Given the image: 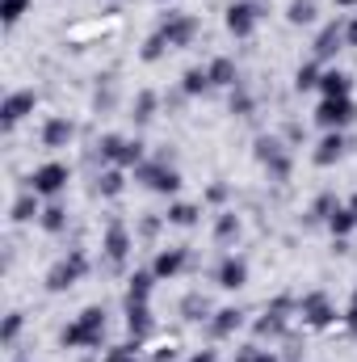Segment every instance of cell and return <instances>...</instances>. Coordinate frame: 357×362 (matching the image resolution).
<instances>
[{"instance_id": "cell-1", "label": "cell", "mask_w": 357, "mask_h": 362, "mask_svg": "<svg viewBox=\"0 0 357 362\" xmlns=\"http://www.w3.org/2000/svg\"><path fill=\"white\" fill-rule=\"evenodd\" d=\"M101 337H105V312H101V308H85V312H80V320L63 329V346H68V350L101 346Z\"/></svg>"}, {"instance_id": "cell-2", "label": "cell", "mask_w": 357, "mask_h": 362, "mask_svg": "<svg viewBox=\"0 0 357 362\" xmlns=\"http://www.w3.org/2000/svg\"><path fill=\"white\" fill-rule=\"evenodd\" d=\"M89 270V262H85V253L76 249V253H68L63 262H55L51 274H47V291H68V286H76L80 278Z\"/></svg>"}, {"instance_id": "cell-3", "label": "cell", "mask_w": 357, "mask_h": 362, "mask_svg": "<svg viewBox=\"0 0 357 362\" xmlns=\"http://www.w3.org/2000/svg\"><path fill=\"white\" fill-rule=\"evenodd\" d=\"M353 118H357V110H353L349 97H324L320 110H315V122L328 127V131H341V127H349Z\"/></svg>"}, {"instance_id": "cell-4", "label": "cell", "mask_w": 357, "mask_h": 362, "mask_svg": "<svg viewBox=\"0 0 357 362\" xmlns=\"http://www.w3.org/2000/svg\"><path fill=\"white\" fill-rule=\"evenodd\" d=\"M63 185H68V165H59V160L38 165V169H34V177H30V189H34V194H47V198H51V194H59Z\"/></svg>"}, {"instance_id": "cell-5", "label": "cell", "mask_w": 357, "mask_h": 362, "mask_svg": "<svg viewBox=\"0 0 357 362\" xmlns=\"http://www.w3.org/2000/svg\"><path fill=\"white\" fill-rule=\"evenodd\" d=\"M257 17H261L257 4H244V0H240V4L227 8V30H231L236 38H248V34L257 30Z\"/></svg>"}, {"instance_id": "cell-6", "label": "cell", "mask_w": 357, "mask_h": 362, "mask_svg": "<svg viewBox=\"0 0 357 362\" xmlns=\"http://www.w3.org/2000/svg\"><path fill=\"white\" fill-rule=\"evenodd\" d=\"M193 30H198V21H193V17H185V13H169V21H164L160 38H164L169 47H185V42L193 38Z\"/></svg>"}, {"instance_id": "cell-7", "label": "cell", "mask_w": 357, "mask_h": 362, "mask_svg": "<svg viewBox=\"0 0 357 362\" xmlns=\"http://www.w3.org/2000/svg\"><path fill=\"white\" fill-rule=\"evenodd\" d=\"M139 177L147 181L152 189H160V194H173V189L181 185V173H177V169H169V165H143V169H139Z\"/></svg>"}, {"instance_id": "cell-8", "label": "cell", "mask_w": 357, "mask_h": 362, "mask_svg": "<svg viewBox=\"0 0 357 362\" xmlns=\"http://www.w3.org/2000/svg\"><path fill=\"white\" fill-rule=\"evenodd\" d=\"M298 312H303V320H307V325H315V329L332 325V316H337V312H332V303H328V295H307Z\"/></svg>"}, {"instance_id": "cell-9", "label": "cell", "mask_w": 357, "mask_h": 362, "mask_svg": "<svg viewBox=\"0 0 357 362\" xmlns=\"http://www.w3.org/2000/svg\"><path fill=\"white\" fill-rule=\"evenodd\" d=\"M34 101H38L34 93H13V97L4 101V110H0V114H4V127H17L25 114H34Z\"/></svg>"}, {"instance_id": "cell-10", "label": "cell", "mask_w": 357, "mask_h": 362, "mask_svg": "<svg viewBox=\"0 0 357 362\" xmlns=\"http://www.w3.org/2000/svg\"><path fill=\"white\" fill-rule=\"evenodd\" d=\"M126 249H131L126 228H122V223H109V232H105V257H109L114 266H122V262H126Z\"/></svg>"}, {"instance_id": "cell-11", "label": "cell", "mask_w": 357, "mask_h": 362, "mask_svg": "<svg viewBox=\"0 0 357 362\" xmlns=\"http://www.w3.org/2000/svg\"><path fill=\"white\" fill-rule=\"evenodd\" d=\"M72 135H76V127H72L68 118H51V122L42 127V144H47V148H68Z\"/></svg>"}, {"instance_id": "cell-12", "label": "cell", "mask_w": 357, "mask_h": 362, "mask_svg": "<svg viewBox=\"0 0 357 362\" xmlns=\"http://www.w3.org/2000/svg\"><path fill=\"white\" fill-rule=\"evenodd\" d=\"M244 282H248L244 257H227V262L219 266V286H223V291H236V286H244Z\"/></svg>"}, {"instance_id": "cell-13", "label": "cell", "mask_w": 357, "mask_h": 362, "mask_svg": "<svg viewBox=\"0 0 357 362\" xmlns=\"http://www.w3.org/2000/svg\"><path fill=\"white\" fill-rule=\"evenodd\" d=\"M341 152H345L341 131H328V135L320 139V148H315V165H332V160H341Z\"/></svg>"}, {"instance_id": "cell-14", "label": "cell", "mask_w": 357, "mask_h": 362, "mask_svg": "<svg viewBox=\"0 0 357 362\" xmlns=\"http://www.w3.org/2000/svg\"><path fill=\"white\" fill-rule=\"evenodd\" d=\"M126 329L135 333V341L152 329V312H147V303H126Z\"/></svg>"}, {"instance_id": "cell-15", "label": "cell", "mask_w": 357, "mask_h": 362, "mask_svg": "<svg viewBox=\"0 0 357 362\" xmlns=\"http://www.w3.org/2000/svg\"><path fill=\"white\" fill-rule=\"evenodd\" d=\"M185 266V249H164L160 257H156V266H152V274L156 278H173V274Z\"/></svg>"}, {"instance_id": "cell-16", "label": "cell", "mask_w": 357, "mask_h": 362, "mask_svg": "<svg viewBox=\"0 0 357 362\" xmlns=\"http://www.w3.org/2000/svg\"><path fill=\"white\" fill-rule=\"evenodd\" d=\"M328 228H332L337 236H349V232L357 228V211L353 206H337V211L328 215Z\"/></svg>"}, {"instance_id": "cell-17", "label": "cell", "mask_w": 357, "mask_h": 362, "mask_svg": "<svg viewBox=\"0 0 357 362\" xmlns=\"http://www.w3.org/2000/svg\"><path fill=\"white\" fill-rule=\"evenodd\" d=\"M320 89H324V97H349V76L332 68V72L320 76Z\"/></svg>"}, {"instance_id": "cell-18", "label": "cell", "mask_w": 357, "mask_h": 362, "mask_svg": "<svg viewBox=\"0 0 357 362\" xmlns=\"http://www.w3.org/2000/svg\"><path fill=\"white\" fill-rule=\"evenodd\" d=\"M219 320H214V337H231L240 325H244V316L236 312V308H223V312H214Z\"/></svg>"}, {"instance_id": "cell-19", "label": "cell", "mask_w": 357, "mask_h": 362, "mask_svg": "<svg viewBox=\"0 0 357 362\" xmlns=\"http://www.w3.org/2000/svg\"><path fill=\"white\" fill-rule=\"evenodd\" d=\"M341 38H345V34H341V25H328V30L315 38V55H324V59H328L332 51H341Z\"/></svg>"}, {"instance_id": "cell-20", "label": "cell", "mask_w": 357, "mask_h": 362, "mask_svg": "<svg viewBox=\"0 0 357 362\" xmlns=\"http://www.w3.org/2000/svg\"><path fill=\"white\" fill-rule=\"evenodd\" d=\"M206 72H210V85H223V89L236 85V64H231V59H214Z\"/></svg>"}, {"instance_id": "cell-21", "label": "cell", "mask_w": 357, "mask_h": 362, "mask_svg": "<svg viewBox=\"0 0 357 362\" xmlns=\"http://www.w3.org/2000/svg\"><path fill=\"white\" fill-rule=\"evenodd\" d=\"M152 278H156V274H135V278H131V291H126V303H147Z\"/></svg>"}, {"instance_id": "cell-22", "label": "cell", "mask_w": 357, "mask_h": 362, "mask_svg": "<svg viewBox=\"0 0 357 362\" xmlns=\"http://www.w3.org/2000/svg\"><path fill=\"white\" fill-rule=\"evenodd\" d=\"M181 89L189 93V97L206 93V89H210V72H206V68H189V72H185V85H181Z\"/></svg>"}, {"instance_id": "cell-23", "label": "cell", "mask_w": 357, "mask_h": 362, "mask_svg": "<svg viewBox=\"0 0 357 362\" xmlns=\"http://www.w3.org/2000/svg\"><path fill=\"white\" fill-rule=\"evenodd\" d=\"M169 223H177V228H193V223H198V206H189V202L169 206Z\"/></svg>"}, {"instance_id": "cell-24", "label": "cell", "mask_w": 357, "mask_h": 362, "mask_svg": "<svg viewBox=\"0 0 357 362\" xmlns=\"http://www.w3.org/2000/svg\"><path fill=\"white\" fill-rule=\"evenodd\" d=\"M290 21H294V25L315 21V0H290Z\"/></svg>"}, {"instance_id": "cell-25", "label": "cell", "mask_w": 357, "mask_h": 362, "mask_svg": "<svg viewBox=\"0 0 357 362\" xmlns=\"http://www.w3.org/2000/svg\"><path fill=\"white\" fill-rule=\"evenodd\" d=\"M139 160H143V144H139V139H126V144H122V152H118V169L139 165Z\"/></svg>"}, {"instance_id": "cell-26", "label": "cell", "mask_w": 357, "mask_h": 362, "mask_svg": "<svg viewBox=\"0 0 357 362\" xmlns=\"http://www.w3.org/2000/svg\"><path fill=\"white\" fill-rule=\"evenodd\" d=\"M101 194L105 198H118L122 194V169H105L101 173Z\"/></svg>"}, {"instance_id": "cell-27", "label": "cell", "mask_w": 357, "mask_h": 362, "mask_svg": "<svg viewBox=\"0 0 357 362\" xmlns=\"http://www.w3.org/2000/svg\"><path fill=\"white\" fill-rule=\"evenodd\" d=\"M34 215H38L34 194H25V198H17V202H13V219H17V223H25V219H34Z\"/></svg>"}, {"instance_id": "cell-28", "label": "cell", "mask_w": 357, "mask_h": 362, "mask_svg": "<svg viewBox=\"0 0 357 362\" xmlns=\"http://www.w3.org/2000/svg\"><path fill=\"white\" fill-rule=\"evenodd\" d=\"M294 85H298V89H320V68H315V64H303L298 76H294Z\"/></svg>"}, {"instance_id": "cell-29", "label": "cell", "mask_w": 357, "mask_h": 362, "mask_svg": "<svg viewBox=\"0 0 357 362\" xmlns=\"http://www.w3.org/2000/svg\"><path fill=\"white\" fill-rule=\"evenodd\" d=\"M122 144H126L122 135H105V139H101L97 148H101V156H105L109 165H118V152H122Z\"/></svg>"}, {"instance_id": "cell-30", "label": "cell", "mask_w": 357, "mask_h": 362, "mask_svg": "<svg viewBox=\"0 0 357 362\" xmlns=\"http://www.w3.org/2000/svg\"><path fill=\"white\" fill-rule=\"evenodd\" d=\"M63 223H68V211H63V206L42 211V228H47V232H63Z\"/></svg>"}, {"instance_id": "cell-31", "label": "cell", "mask_w": 357, "mask_h": 362, "mask_svg": "<svg viewBox=\"0 0 357 362\" xmlns=\"http://www.w3.org/2000/svg\"><path fill=\"white\" fill-rule=\"evenodd\" d=\"M25 8H30V0H4V4H0V13H4V25H17Z\"/></svg>"}, {"instance_id": "cell-32", "label": "cell", "mask_w": 357, "mask_h": 362, "mask_svg": "<svg viewBox=\"0 0 357 362\" xmlns=\"http://www.w3.org/2000/svg\"><path fill=\"white\" fill-rule=\"evenodd\" d=\"M214 236H219V240L240 236V219H236V215H223V219H219V228H214Z\"/></svg>"}, {"instance_id": "cell-33", "label": "cell", "mask_w": 357, "mask_h": 362, "mask_svg": "<svg viewBox=\"0 0 357 362\" xmlns=\"http://www.w3.org/2000/svg\"><path fill=\"white\" fill-rule=\"evenodd\" d=\"M164 47H169V42H164L160 34H156V38H147V47H143V59H147V64H152V59H160V55H164Z\"/></svg>"}, {"instance_id": "cell-34", "label": "cell", "mask_w": 357, "mask_h": 362, "mask_svg": "<svg viewBox=\"0 0 357 362\" xmlns=\"http://www.w3.org/2000/svg\"><path fill=\"white\" fill-rule=\"evenodd\" d=\"M105 362H139V358H135V346H118V350L105 354Z\"/></svg>"}, {"instance_id": "cell-35", "label": "cell", "mask_w": 357, "mask_h": 362, "mask_svg": "<svg viewBox=\"0 0 357 362\" xmlns=\"http://www.w3.org/2000/svg\"><path fill=\"white\" fill-rule=\"evenodd\" d=\"M152 105H156V97H152V93H143V97H139V114H135V118H139V122H147V118H152Z\"/></svg>"}, {"instance_id": "cell-36", "label": "cell", "mask_w": 357, "mask_h": 362, "mask_svg": "<svg viewBox=\"0 0 357 362\" xmlns=\"http://www.w3.org/2000/svg\"><path fill=\"white\" fill-rule=\"evenodd\" d=\"M17 333H21V312H13V316L4 320V341H13Z\"/></svg>"}, {"instance_id": "cell-37", "label": "cell", "mask_w": 357, "mask_h": 362, "mask_svg": "<svg viewBox=\"0 0 357 362\" xmlns=\"http://www.w3.org/2000/svg\"><path fill=\"white\" fill-rule=\"evenodd\" d=\"M349 325L357 329V295H353V303H349Z\"/></svg>"}, {"instance_id": "cell-38", "label": "cell", "mask_w": 357, "mask_h": 362, "mask_svg": "<svg viewBox=\"0 0 357 362\" xmlns=\"http://www.w3.org/2000/svg\"><path fill=\"white\" fill-rule=\"evenodd\" d=\"M193 362H214V354H210V350H202V354H193Z\"/></svg>"}, {"instance_id": "cell-39", "label": "cell", "mask_w": 357, "mask_h": 362, "mask_svg": "<svg viewBox=\"0 0 357 362\" xmlns=\"http://www.w3.org/2000/svg\"><path fill=\"white\" fill-rule=\"evenodd\" d=\"M345 38H349V47H357V21L349 25V34H345Z\"/></svg>"}, {"instance_id": "cell-40", "label": "cell", "mask_w": 357, "mask_h": 362, "mask_svg": "<svg viewBox=\"0 0 357 362\" xmlns=\"http://www.w3.org/2000/svg\"><path fill=\"white\" fill-rule=\"evenodd\" d=\"M337 4H357V0H337Z\"/></svg>"}, {"instance_id": "cell-41", "label": "cell", "mask_w": 357, "mask_h": 362, "mask_svg": "<svg viewBox=\"0 0 357 362\" xmlns=\"http://www.w3.org/2000/svg\"><path fill=\"white\" fill-rule=\"evenodd\" d=\"M349 206H353V211H357V194H353V202H349Z\"/></svg>"}]
</instances>
